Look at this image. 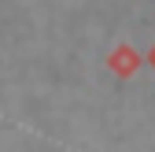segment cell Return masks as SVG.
Wrapping results in <instances>:
<instances>
[{"label": "cell", "mask_w": 155, "mask_h": 152, "mask_svg": "<svg viewBox=\"0 0 155 152\" xmlns=\"http://www.w3.org/2000/svg\"><path fill=\"white\" fill-rule=\"evenodd\" d=\"M137 67H140V56L133 52V48H118V52L111 56V71L122 74V78H126V74H133Z\"/></svg>", "instance_id": "6da1fadb"}, {"label": "cell", "mask_w": 155, "mask_h": 152, "mask_svg": "<svg viewBox=\"0 0 155 152\" xmlns=\"http://www.w3.org/2000/svg\"><path fill=\"white\" fill-rule=\"evenodd\" d=\"M151 63H155V52H151Z\"/></svg>", "instance_id": "7a4b0ae2"}]
</instances>
